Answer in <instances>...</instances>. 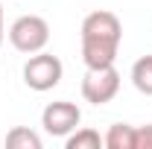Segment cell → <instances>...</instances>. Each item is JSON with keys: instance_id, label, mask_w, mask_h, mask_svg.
<instances>
[{"instance_id": "1", "label": "cell", "mask_w": 152, "mask_h": 149, "mask_svg": "<svg viewBox=\"0 0 152 149\" xmlns=\"http://www.w3.org/2000/svg\"><path fill=\"white\" fill-rule=\"evenodd\" d=\"M82 61L85 67H111L117 61L120 44H123V23L120 18L108 9H96L91 15H85L82 29Z\"/></svg>"}, {"instance_id": "2", "label": "cell", "mask_w": 152, "mask_h": 149, "mask_svg": "<svg viewBox=\"0 0 152 149\" xmlns=\"http://www.w3.org/2000/svg\"><path fill=\"white\" fill-rule=\"evenodd\" d=\"M9 41L18 53H41L50 41V23L41 15H20L12 26H9Z\"/></svg>"}, {"instance_id": "3", "label": "cell", "mask_w": 152, "mask_h": 149, "mask_svg": "<svg viewBox=\"0 0 152 149\" xmlns=\"http://www.w3.org/2000/svg\"><path fill=\"white\" fill-rule=\"evenodd\" d=\"M61 73H64V64L61 58L53 56V53H32L23 64V82L26 88L44 93V91H53L58 82H61Z\"/></svg>"}, {"instance_id": "4", "label": "cell", "mask_w": 152, "mask_h": 149, "mask_svg": "<svg viewBox=\"0 0 152 149\" xmlns=\"http://www.w3.org/2000/svg\"><path fill=\"white\" fill-rule=\"evenodd\" d=\"M120 91V73L117 67H88L82 76V96L91 105H105L111 102Z\"/></svg>"}, {"instance_id": "5", "label": "cell", "mask_w": 152, "mask_h": 149, "mask_svg": "<svg viewBox=\"0 0 152 149\" xmlns=\"http://www.w3.org/2000/svg\"><path fill=\"white\" fill-rule=\"evenodd\" d=\"M79 123H82V111L76 102H67V99L50 102L41 111V126L53 137H67L73 129H79Z\"/></svg>"}, {"instance_id": "6", "label": "cell", "mask_w": 152, "mask_h": 149, "mask_svg": "<svg viewBox=\"0 0 152 149\" xmlns=\"http://www.w3.org/2000/svg\"><path fill=\"white\" fill-rule=\"evenodd\" d=\"M105 149H134V126L129 123H114L108 134L102 137Z\"/></svg>"}, {"instance_id": "7", "label": "cell", "mask_w": 152, "mask_h": 149, "mask_svg": "<svg viewBox=\"0 0 152 149\" xmlns=\"http://www.w3.org/2000/svg\"><path fill=\"white\" fill-rule=\"evenodd\" d=\"M132 85L140 93L152 96V56H143L132 64Z\"/></svg>"}, {"instance_id": "8", "label": "cell", "mask_w": 152, "mask_h": 149, "mask_svg": "<svg viewBox=\"0 0 152 149\" xmlns=\"http://www.w3.org/2000/svg\"><path fill=\"white\" fill-rule=\"evenodd\" d=\"M102 146V137L94 129H73L64 137V149H99Z\"/></svg>"}, {"instance_id": "9", "label": "cell", "mask_w": 152, "mask_h": 149, "mask_svg": "<svg viewBox=\"0 0 152 149\" xmlns=\"http://www.w3.org/2000/svg\"><path fill=\"white\" fill-rule=\"evenodd\" d=\"M6 146L9 149H41V137L26 126H15L6 134Z\"/></svg>"}, {"instance_id": "10", "label": "cell", "mask_w": 152, "mask_h": 149, "mask_svg": "<svg viewBox=\"0 0 152 149\" xmlns=\"http://www.w3.org/2000/svg\"><path fill=\"white\" fill-rule=\"evenodd\" d=\"M134 149H152V123L134 126Z\"/></svg>"}, {"instance_id": "11", "label": "cell", "mask_w": 152, "mask_h": 149, "mask_svg": "<svg viewBox=\"0 0 152 149\" xmlns=\"http://www.w3.org/2000/svg\"><path fill=\"white\" fill-rule=\"evenodd\" d=\"M0 35H3V3H0Z\"/></svg>"}]
</instances>
